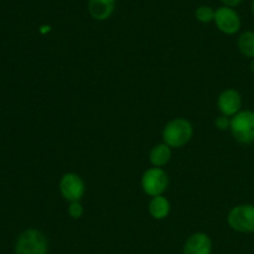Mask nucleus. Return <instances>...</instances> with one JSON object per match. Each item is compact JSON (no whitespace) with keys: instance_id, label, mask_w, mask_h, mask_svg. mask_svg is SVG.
Returning a JSON list of instances; mask_svg holds the SVG:
<instances>
[{"instance_id":"1","label":"nucleus","mask_w":254,"mask_h":254,"mask_svg":"<svg viewBox=\"0 0 254 254\" xmlns=\"http://www.w3.org/2000/svg\"><path fill=\"white\" fill-rule=\"evenodd\" d=\"M193 134L192 124L185 118H176L169 122L163 130L164 143L170 148H181L191 140Z\"/></svg>"},{"instance_id":"11","label":"nucleus","mask_w":254,"mask_h":254,"mask_svg":"<svg viewBox=\"0 0 254 254\" xmlns=\"http://www.w3.org/2000/svg\"><path fill=\"white\" fill-rule=\"evenodd\" d=\"M149 213L151 217L155 220H164L170 213V202L166 197L161 196H155L149 202Z\"/></svg>"},{"instance_id":"16","label":"nucleus","mask_w":254,"mask_h":254,"mask_svg":"<svg viewBox=\"0 0 254 254\" xmlns=\"http://www.w3.org/2000/svg\"><path fill=\"white\" fill-rule=\"evenodd\" d=\"M215 126L216 128L220 129V130H226V129H228L231 127V121L228 119V117H225V116L217 117L215 121Z\"/></svg>"},{"instance_id":"15","label":"nucleus","mask_w":254,"mask_h":254,"mask_svg":"<svg viewBox=\"0 0 254 254\" xmlns=\"http://www.w3.org/2000/svg\"><path fill=\"white\" fill-rule=\"evenodd\" d=\"M83 206L79 203V201H77V202H71L68 206V215L71 216L72 218H74V220H78V218H81L82 216H83Z\"/></svg>"},{"instance_id":"9","label":"nucleus","mask_w":254,"mask_h":254,"mask_svg":"<svg viewBox=\"0 0 254 254\" xmlns=\"http://www.w3.org/2000/svg\"><path fill=\"white\" fill-rule=\"evenodd\" d=\"M212 242L206 233L197 232L188 238L184 245V254H211Z\"/></svg>"},{"instance_id":"8","label":"nucleus","mask_w":254,"mask_h":254,"mask_svg":"<svg viewBox=\"0 0 254 254\" xmlns=\"http://www.w3.org/2000/svg\"><path fill=\"white\" fill-rule=\"evenodd\" d=\"M217 106L222 116L235 117L242 108V97L236 89H226L218 97Z\"/></svg>"},{"instance_id":"6","label":"nucleus","mask_w":254,"mask_h":254,"mask_svg":"<svg viewBox=\"0 0 254 254\" xmlns=\"http://www.w3.org/2000/svg\"><path fill=\"white\" fill-rule=\"evenodd\" d=\"M60 192L64 200L69 202H77L83 197L86 192V185L77 174H64L60 180Z\"/></svg>"},{"instance_id":"5","label":"nucleus","mask_w":254,"mask_h":254,"mask_svg":"<svg viewBox=\"0 0 254 254\" xmlns=\"http://www.w3.org/2000/svg\"><path fill=\"white\" fill-rule=\"evenodd\" d=\"M168 185V174L161 168L148 169L141 178V188H143L144 192L151 197L163 195Z\"/></svg>"},{"instance_id":"19","label":"nucleus","mask_w":254,"mask_h":254,"mask_svg":"<svg viewBox=\"0 0 254 254\" xmlns=\"http://www.w3.org/2000/svg\"><path fill=\"white\" fill-rule=\"evenodd\" d=\"M252 12H253V16H254V0L252 1Z\"/></svg>"},{"instance_id":"12","label":"nucleus","mask_w":254,"mask_h":254,"mask_svg":"<svg viewBox=\"0 0 254 254\" xmlns=\"http://www.w3.org/2000/svg\"><path fill=\"white\" fill-rule=\"evenodd\" d=\"M171 159V148L164 144H158L150 151V163L155 168H161L166 165Z\"/></svg>"},{"instance_id":"2","label":"nucleus","mask_w":254,"mask_h":254,"mask_svg":"<svg viewBox=\"0 0 254 254\" xmlns=\"http://www.w3.org/2000/svg\"><path fill=\"white\" fill-rule=\"evenodd\" d=\"M49 243L41 231L29 228L17 237L14 247L15 254H47Z\"/></svg>"},{"instance_id":"17","label":"nucleus","mask_w":254,"mask_h":254,"mask_svg":"<svg viewBox=\"0 0 254 254\" xmlns=\"http://www.w3.org/2000/svg\"><path fill=\"white\" fill-rule=\"evenodd\" d=\"M223 4H226V6L228 7H233V6H237L240 5L243 0H222Z\"/></svg>"},{"instance_id":"4","label":"nucleus","mask_w":254,"mask_h":254,"mask_svg":"<svg viewBox=\"0 0 254 254\" xmlns=\"http://www.w3.org/2000/svg\"><path fill=\"white\" fill-rule=\"evenodd\" d=\"M228 226L241 233L254 232V205H240L230 211L227 217Z\"/></svg>"},{"instance_id":"14","label":"nucleus","mask_w":254,"mask_h":254,"mask_svg":"<svg viewBox=\"0 0 254 254\" xmlns=\"http://www.w3.org/2000/svg\"><path fill=\"white\" fill-rule=\"evenodd\" d=\"M196 19L201 22H210L215 20V11L210 6H200L196 10Z\"/></svg>"},{"instance_id":"10","label":"nucleus","mask_w":254,"mask_h":254,"mask_svg":"<svg viewBox=\"0 0 254 254\" xmlns=\"http://www.w3.org/2000/svg\"><path fill=\"white\" fill-rule=\"evenodd\" d=\"M116 7V0H89L88 11L93 19L103 21L111 17Z\"/></svg>"},{"instance_id":"3","label":"nucleus","mask_w":254,"mask_h":254,"mask_svg":"<svg viewBox=\"0 0 254 254\" xmlns=\"http://www.w3.org/2000/svg\"><path fill=\"white\" fill-rule=\"evenodd\" d=\"M231 133L241 144L254 143V112L241 111L231 119Z\"/></svg>"},{"instance_id":"18","label":"nucleus","mask_w":254,"mask_h":254,"mask_svg":"<svg viewBox=\"0 0 254 254\" xmlns=\"http://www.w3.org/2000/svg\"><path fill=\"white\" fill-rule=\"evenodd\" d=\"M250 67H251V71H252L253 73H254V59H252V61H251Z\"/></svg>"},{"instance_id":"7","label":"nucleus","mask_w":254,"mask_h":254,"mask_svg":"<svg viewBox=\"0 0 254 254\" xmlns=\"http://www.w3.org/2000/svg\"><path fill=\"white\" fill-rule=\"evenodd\" d=\"M216 26L223 34L233 35L241 29V17L232 7L222 6L215 11Z\"/></svg>"},{"instance_id":"13","label":"nucleus","mask_w":254,"mask_h":254,"mask_svg":"<svg viewBox=\"0 0 254 254\" xmlns=\"http://www.w3.org/2000/svg\"><path fill=\"white\" fill-rule=\"evenodd\" d=\"M238 49L248 59H254V32L246 31L238 37Z\"/></svg>"}]
</instances>
